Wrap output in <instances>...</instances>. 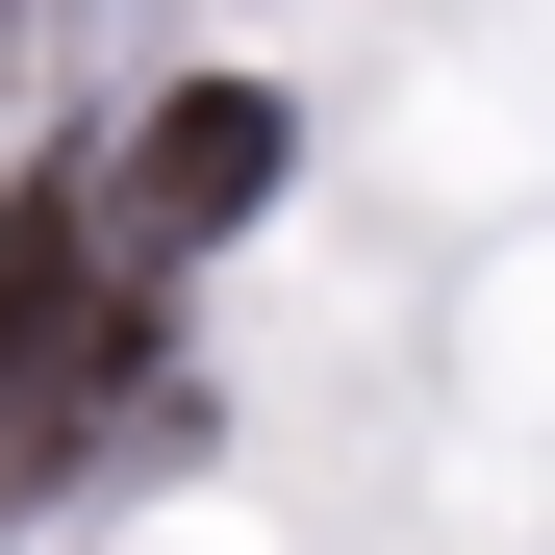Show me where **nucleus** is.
<instances>
[{
    "instance_id": "nucleus-1",
    "label": "nucleus",
    "mask_w": 555,
    "mask_h": 555,
    "mask_svg": "<svg viewBox=\"0 0 555 555\" xmlns=\"http://www.w3.org/2000/svg\"><path fill=\"white\" fill-rule=\"evenodd\" d=\"M102 152H127V228H152V253H203V228L278 203V102H253V76H177V102L102 127Z\"/></svg>"
},
{
    "instance_id": "nucleus-2",
    "label": "nucleus",
    "mask_w": 555,
    "mask_h": 555,
    "mask_svg": "<svg viewBox=\"0 0 555 555\" xmlns=\"http://www.w3.org/2000/svg\"><path fill=\"white\" fill-rule=\"evenodd\" d=\"M0 26H26V0H0Z\"/></svg>"
}]
</instances>
